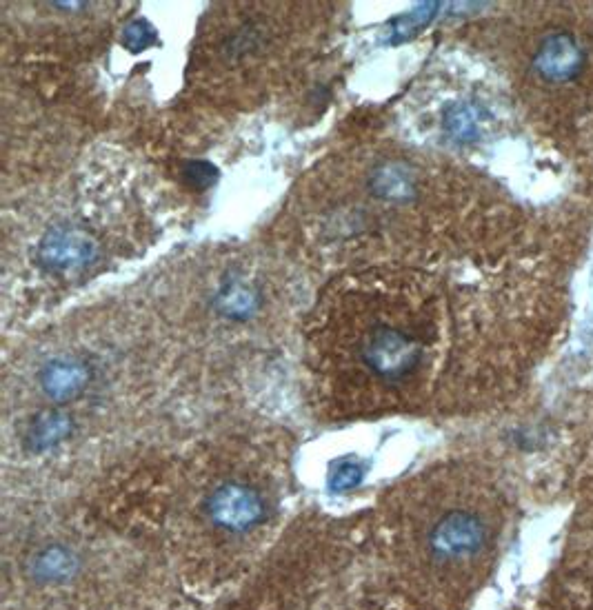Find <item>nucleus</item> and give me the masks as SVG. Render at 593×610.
<instances>
[{
	"instance_id": "obj_1",
	"label": "nucleus",
	"mask_w": 593,
	"mask_h": 610,
	"mask_svg": "<svg viewBox=\"0 0 593 610\" xmlns=\"http://www.w3.org/2000/svg\"><path fill=\"white\" fill-rule=\"evenodd\" d=\"M425 322L411 291L396 273H369L329 293L316 324L323 344L343 371L354 369L376 389L396 391L420 371L427 355Z\"/></svg>"
},
{
	"instance_id": "obj_2",
	"label": "nucleus",
	"mask_w": 593,
	"mask_h": 610,
	"mask_svg": "<svg viewBox=\"0 0 593 610\" xmlns=\"http://www.w3.org/2000/svg\"><path fill=\"white\" fill-rule=\"evenodd\" d=\"M498 524L480 502H451L431 513L422 546L431 571L449 579L471 577L485 564L496 544Z\"/></svg>"
},
{
	"instance_id": "obj_3",
	"label": "nucleus",
	"mask_w": 593,
	"mask_h": 610,
	"mask_svg": "<svg viewBox=\"0 0 593 610\" xmlns=\"http://www.w3.org/2000/svg\"><path fill=\"white\" fill-rule=\"evenodd\" d=\"M203 513L218 531L245 535L265 520L267 502L256 486L243 480H225L207 493Z\"/></svg>"
},
{
	"instance_id": "obj_4",
	"label": "nucleus",
	"mask_w": 593,
	"mask_h": 610,
	"mask_svg": "<svg viewBox=\"0 0 593 610\" xmlns=\"http://www.w3.org/2000/svg\"><path fill=\"white\" fill-rule=\"evenodd\" d=\"M585 63V49L567 32H556L542 38L534 56L536 74L547 83H569L585 69Z\"/></svg>"
},
{
	"instance_id": "obj_5",
	"label": "nucleus",
	"mask_w": 593,
	"mask_h": 610,
	"mask_svg": "<svg viewBox=\"0 0 593 610\" xmlns=\"http://www.w3.org/2000/svg\"><path fill=\"white\" fill-rule=\"evenodd\" d=\"M89 258H92V240L78 229H54L40 247V260L49 269H76Z\"/></svg>"
},
{
	"instance_id": "obj_6",
	"label": "nucleus",
	"mask_w": 593,
	"mask_h": 610,
	"mask_svg": "<svg viewBox=\"0 0 593 610\" xmlns=\"http://www.w3.org/2000/svg\"><path fill=\"white\" fill-rule=\"evenodd\" d=\"M87 366L76 360H54L40 373V386L56 402H67L85 389Z\"/></svg>"
},
{
	"instance_id": "obj_7",
	"label": "nucleus",
	"mask_w": 593,
	"mask_h": 610,
	"mask_svg": "<svg viewBox=\"0 0 593 610\" xmlns=\"http://www.w3.org/2000/svg\"><path fill=\"white\" fill-rule=\"evenodd\" d=\"M72 571H74L72 555H69L65 548H58V546H52V548H47V551L40 553L34 564L36 577L49 579V582H54V579H63Z\"/></svg>"
},
{
	"instance_id": "obj_8",
	"label": "nucleus",
	"mask_w": 593,
	"mask_h": 610,
	"mask_svg": "<svg viewBox=\"0 0 593 610\" xmlns=\"http://www.w3.org/2000/svg\"><path fill=\"white\" fill-rule=\"evenodd\" d=\"M69 429V422L65 418H60V415H47V418L40 420L36 424V431H34V440L40 444V446H49L58 442L60 437H63Z\"/></svg>"
},
{
	"instance_id": "obj_9",
	"label": "nucleus",
	"mask_w": 593,
	"mask_h": 610,
	"mask_svg": "<svg viewBox=\"0 0 593 610\" xmlns=\"http://www.w3.org/2000/svg\"><path fill=\"white\" fill-rule=\"evenodd\" d=\"M156 40V29L147 23V20H134L125 29V45L132 52H140L147 45H152Z\"/></svg>"
},
{
	"instance_id": "obj_10",
	"label": "nucleus",
	"mask_w": 593,
	"mask_h": 610,
	"mask_svg": "<svg viewBox=\"0 0 593 610\" xmlns=\"http://www.w3.org/2000/svg\"><path fill=\"white\" fill-rule=\"evenodd\" d=\"M223 302L231 315L249 313V309L254 307V293L240 287V284H231V289L223 291Z\"/></svg>"
},
{
	"instance_id": "obj_11",
	"label": "nucleus",
	"mask_w": 593,
	"mask_h": 610,
	"mask_svg": "<svg viewBox=\"0 0 593 610\" xmlns=\"http://www.w3.org/2000/svg\"><path fill=\"white\" fill-rule=\"evenodd\" d=\"M363 480V469L354 462L340 464L338 469H334L329 477V484L336 488V491H347V488H354Z\"/></svg>"
},
{
	"instance_id": "obj_12",
	"label": "nucleus",
	"mask_w": 593,
	"mask_h": 610,
	"mask_svg": "<svg viewBox=\"0 0 593 610\" xmlns=\"http://www.w3.org/2000/svg\"><path fill=\"white\" fill-rule=\"evenodd\" d=\"M449 131H451V136H456L460 140H467L471 134H474L476 120H474V116H471V111L467 107H462V109H458V111H454V114H451Z\"/></svg>"
},
{
	"instance_id": "obj_13",
	"label": "nucleus",
	"mask_w": 593,
	"mask_h": 610,
	"mask_svg": "<svg viewBox=\"0 0 593 610\" xmlns=\"http://www.w3.org/2000/svg\"><path fill=\"white\" fill-rule=\"evenodd\" d=\"M185 178H187L189 185L209 187L211 180L216 178V171L211 169V165H200V162H192V165L185 167Z\"/></svg>"
}]
</instances>
